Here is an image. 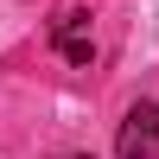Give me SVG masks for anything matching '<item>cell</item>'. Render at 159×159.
Here are the masks:
<instances>
[{"label": "cell", "instance_id": "obj_1", "mask_svg": "<svg viewBox=\"0 0 159 159\" xmlns=\"http://www.w3.org/2000/svg\"><path fill=\"white\" fill-rule=\"evenodd\" d=\"M51 45H57L64 64H89V57H96V25H89V7H57V13H51Z\"/></svg>", "mask_w": 159, "mask_h": 159}, {"label": "cell", "instance_id": "obj_2", "mask_svg": "<svg viewBox=\"0 0 159 159\" xmlns=\"http://www.w3.org/2000/svg\"><path fill=\"white\" fill-rule=\"evenodd\" d=\"M115 153L121 159H159V102H134L115 134Z\"/></svg>", "mask_w": 159, "mask_h": 159}, {"label": "cell", "instance_id": "obj_3", "mask_svg": "<svg viewBox=\"0 0 159 159\" xmlns=\"http://www.w3.org/2000/svg\"><path fill=\"white\" fill-rule=\"evenodd\" d=\"M64 159H83V153H64Z\"/></svg>", "mask_w": 159, "mask_h": 159}]
</instances>
